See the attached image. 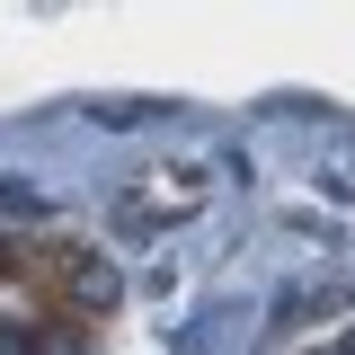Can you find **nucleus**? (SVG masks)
I'll return each instance as SVG.
<instances>
[{
	"mask_svg": "<svg viewBox=\"0 0 355 355\" xmlns=\"http://www.w3.org/2000/svg\"><path fill=\"white\" fill-rule=\"evenodd\" d=\"M80 302H116V266H98V258H80Z\"/></svg>",
	"mask_w": 355,
	"mask_h": 355,
	"instance_id": "f257e3e1",
	"label": "nucleus"
}]
</instances>
